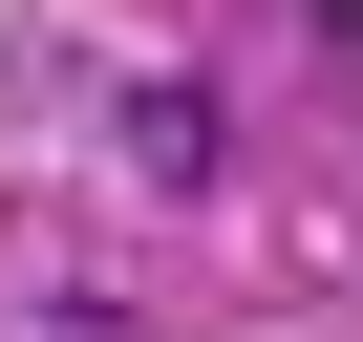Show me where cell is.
Returning a JSON list of instances; mask_svg holds the SVG:
<instances>
[{
    "label": "cell",
    "mask_w": 363,
    "mask_h": 342,
    "mask_svg": "<svg viewBox=\"0 0 363 342\" xmlns=\"http://www.w3.org/2000/svg\"><path fill=\"white\" fill-rule=\"evenodd\" d=\"M342 22H363V0H342Z\"/></svg>",
    "instance_id": "obj_1"
}]
</instances>
